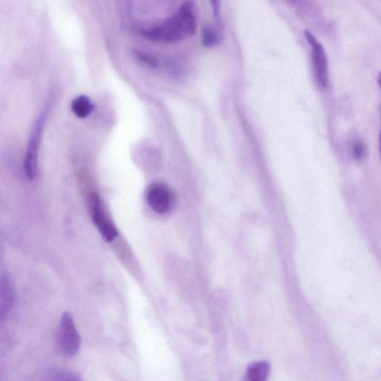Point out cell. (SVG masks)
Here are the masks:
<instances>
[{"instance_id":"1","label":"cell","mask_w":381,"mask_h":381,"mask_svg":"<svg viewBox=\"0 0 381 381\" xmlns=\"http://www.w3.org/2000/svg\"><path fill=\"white\" fill-rule=\"evenodd\" d=\"M48 111L49 109L46 107L41 111L33 125L29 136L25 160L23 162V169L29 180H34L38 174L39 149Z\"/></svg>"},{"instance_id":"2","label":"cell","mask_w":381,"mask_h":381,"mask_svg":"<svg viewBox=\"0 0 381 381\" xmlns=\"http://www.w3.org/2000/svg\"><path fill=\"white\" fill-rule=\"evenodd\" d=\"M305 38L311 47V57L314 78L321 90L329 86L328 62L324 47L315 36L307 30L304 32Z\"/></svg>"},{"instance_id":"3","label":"cell","mask_w":381,"mask_h":381,"mask_svg":"<svg viewBox=\"0 0 381 381\" xmlns=\"http://www.w3.org/2000/svg\"><path fill=\"white\" fill-rule=\"evenodd\" d=\"M57 345L60 352L66 356H76L81 348V338L74 319L66 312L62 315L57 332Z\"/></svg>"},{"instance_id":"4","label":"cell","mask_w":381,"mask_h":381,"mask_svg":"<svg viewBox=\"0 0 381 381\" xmlns=\"http://www.w3.org/2000/svg\"><path fill=\"white\" fill-rule=\"evenodd\" d=\"M90 213L93 223L107 242H111L118 237V231L107 214L103 202L97 193H92L89 198Z\"/></svg>"},{"instance_id":"5","label":"cell","mask_w":381,"mask_h":381,"mask_svg":"<svg viewBox=\"0 0 381 381\" xmlns=\"http://www.w3.org/2000/svg\"><path fill=\"white\" fill-rule=\"evenodd\" d=\"M146 197L149 207L159 214L169 212L174 206L172 190L163 183L155 182L148 186Z\"/></svg>"},{"instance_id":"6","label":"cell","mask_w":381,"mask_h":381,"mask_svg":"<svg viewBox=\"0 0 381 381\" xmlns=\"http://www.w3.org/2000/svg\"><path fill=\"white\" fill-rule=\"evenodd\" d=\"M177 14L180 16L186 39L193 37L197 31V20L193 0H186Z\"/></svg>"},{"instance_id":"7","label":"cell","mask_w":381,"mask_h":381,"mask_svg":"<svg viewBox=\"0 0 381 381\" xmlns=\"http://www.w3.org/2000/svg\"><path fill=\"white\" fill-rule=\"evenodd\" d=\"M14 303V289L10 279L2 277L1 287H0V314L4 317L7 315Z\"/></svg>"},{"instance_id":"8","label":"cell","mask_w":381,"mask_h":381,"mask_svg":"<svg viewBox=\"0 0 381 381\" xmlns=\"http://www.w3.org/2000/svg\"><path fill=\"white\" fill-rule=\"evenodd\" d=\"M71 110L79 118H85L94 110V105L85 95H80L71 103Z\"/></svg>"},{"instance_id":"9","label":"cell","mask_w":381,"mask_h":381,"mask_svg":"<svg viewBox=\"0 0 381 381\" xmlns=\"http://www.w3.org/2000/svg\"><path fill=\"white\" fill-rule=\"evenodd\" d=\"M270 367L268 363L259 362L250 366L247 372V378L251 381H261L268 375Z\"/></svg>"},{"instance_id":"10","label":"cell","mask_w":381,"mask_h":381,"mask_svg":"<svg viewBox=\"0 0 381 381\" xmlns=\"http://www.w3.org/2000/svg\"><path fill=\"white\" fill-rule=\"evenodd\" d=\"M221 41V35L218 30L209 25H207L202 29V43L205 47H216Z\"/></svg>"},{"instance_id":"11","label":"cell","mask_w":381,"mask_h":381,"mask_svg":"<svg viewBox=\"0 0 381 381\" xmlns=\"http://www.w3.org/2000/svg\"><path fill=\"white\" fill-rule=\"evenodd\" d=\"M352 156L356 162H362L367 155V148L365 142L359 137H354L350 143Z\"/></svg>"},{"instance_id":"12","label":"cell","mask_w":381,"mask_h":381,"mask_svg":"<svg viewBox=\"0 0 381 381\" xmlns=\"http://www.w3.org/2000/svg\"><path fill=\"white\" fill-rule=\"evenodd\" d=\"M134 55L137 57V59L139 60V61L143 64H145L149 67L151 68H156L158 66V62L156 58L153 57L152 55L146 53L145 52H142L139 50H134L133 51Z\"/></svg>"},{"instance_id":"13","label":"cell","mask_w":381,"mask_h":381,"mask_svg":"<svg viewBox=\"0 0 381 381\" xmlns=\"http://www.w3.org/2000/svg\"><path fill=\"white\" fill-rule=\"evenodd\" d=\"M213 10L214 18L217 20L219 27L222 28V21L221 19V0H209Z\"/></svg>"},{"instance_id":"14","label":"cell","mask_w":381,"mask_h":381,"mask_svg":"<svg viewBox=\"0 0 381 381\" xmlns=\"http://www.w3.org/2000/svg\"><path fill=\"white\" fill-rule=\"evenodd\" d=\"M379 152H380V158L381 161V126H380V134H379Z\"/></svg>"},{"instance_id":"15","label":"cell","mask_w":381,"mask_h":381,"mask_svg":"<svg viewBox=\"0 0 381 381\" xmlns=\"http://www.w3.org/2000/svg\"><path fill=\"white\" fill-rule=\"evenodd\" d=\"M377 83H378V86L381 90V71L380 73L378 74V76H377Z\"/></svg>"},{"instance_id":"16","label":"cell","mask_w":381,"mask_h":381,"mask_svg":"<svg viewBox=\"0 0 381 381\" xmlns=\"http://www.w3.org/2000/svg\"><path fill=\"white\" fill-rule=\"evenodd\" d=\"M380 123H381V104L380 106Z\"/></svg>"}]
</instances>
